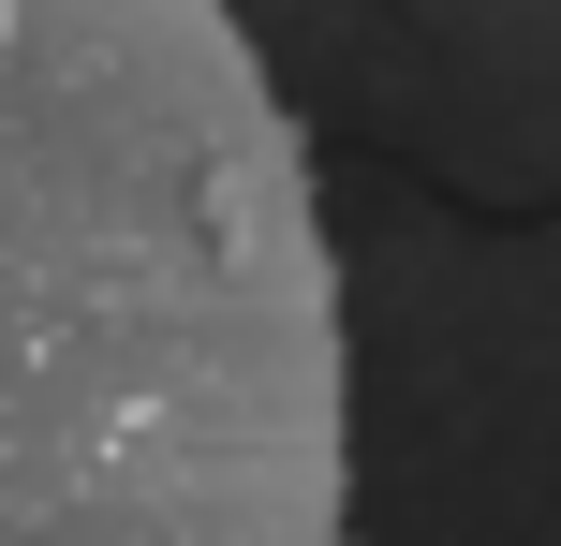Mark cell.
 I'll list each match as a JSON object with an SVG mask.
<instances>
[{"label": "cell", "instance_id": "obj_1", "mask_svg": "<svg viewBox=\"0 0 561 546\" xmlns=\"http://www.w3.org/2000/svg\"><path fill=\"white\" fill-rule=\"evenodd\" d=\"M340 266L222 0H0V532H340Z\"/></svg>", "mask_w": 561, "mask_h": 546}]
</instances>
